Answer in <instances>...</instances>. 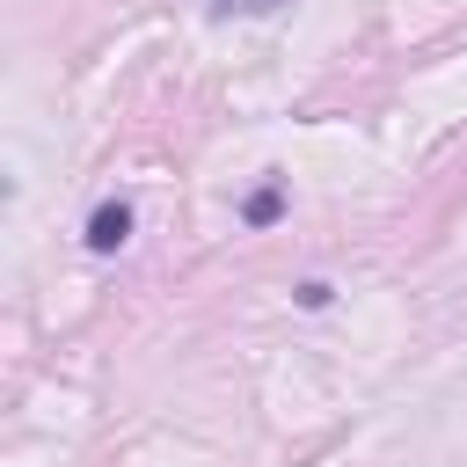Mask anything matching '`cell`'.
Wrapping results in <instances>:
<instances>
[{"label":"cell","instance_id":"cell-1","mask_svg":"<svg viewBox=\"0 0 467 467\" xmlns=\"http://www.w3.org/2000/svg\"><path fill=\"white\" fill-rule=\"evenodd\" d=\"M124 234H131V212H124V204H102V212L88 219V248H102V255L124 248Z\"/></svg>","mask_w":467,"mask_h":467},{"label":"cell","instance_id":"cell-2","mask_svg":"<svg viewBox=\"0 0 467 467\" xmlns=\"http://www.w3.org/2000/svg\"><path fill=\"white\" fill-rule=\"evenodd\" d=\"M204 7H212V15H270L277 0H204Z\"/></svg>","mask_w":467,"mask_h":467}]
</instances>
